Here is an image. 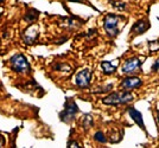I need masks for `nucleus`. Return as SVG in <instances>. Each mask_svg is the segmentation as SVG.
<instances>
[{"mask_svg":"<svg viewBox=\"0 0 159 148\" xmlns=\"http://www.w3.org/2000/svg\"><path fill=\"white\" fill-rule=\"evenodd\" d=\"M134 96H133L128 90L125 91H116V93H112V94L107 95L106 97L102 100L103 104L107 106H120V104H126L133 101Z\"/></svg>","mask_w":159,"mask_h":148,"instance_id":"1","label":"nucleus"},{"mask_svg":"<svg viewBox=\"0 0 159 148\" xmlns=\"http://www.w3.org/2000/svg\"><path fill=\"white\" fill-rule=\"evenodd\" d=\"M10 64H11V69L17 74H30L31 72L30 63L23 54H17L13 57H11Z\"/></svg>","mask_w":159,"mask_h":148,"instance_id":"2","label":"nucleus"},{"mask_svg":"<svg viewBox=\"0 0 159 148\" xmlns=\"http://www.w3.org/2000/svg\"><path fill=\"white\" fill-rule=\"evenodd\" d=\"M120 18L119 15L116 14H107L103 19V28L107 32V34L109 37H116L119 34V23H120Z\"/></svg>","mask_w":159,"mask_h":148,"instance_id":"3","label":"nucleus"},{"mask_svg":"<svg viewBox=\"0 0 159 148\" xmlns=\"http://www.w3.org/2000/svg\"><path fill=\"white\" fill-rule=\"evenodd\" d=\"M79 111V108H77V104L75 103L74 100H70V98H66V104H64V110L60 114L61 121L64 122H70L75 117L76 113Z\"/></svg>","mask_w":159,"mask_h":148,"instance_id":"4","label":"nucleus"},{"mask_svg":"<svg viewBox=\"0 0 159 148\" xmlns=\"http://www.w3.org/2000/svg\"><path fill=\"white\" fill-rule=\"evenodd\" d=\"M140 69H141V61L138 57H132V58H128L124 63V65L121 67V71H122V74L132 75L140 71Z\"/></svg>","mask_w":159,"mask_h":148,"instance_id":"5","label":"nucleus"},{"mask_svg":"<svg viewBox=\"0 0 159 148\" xmlns=\"http://www.w3.org/2000/svg\"><path fill=\"white\" fill-rule=\"evenodd\" d=\"M90 81H92V71L89 69L80 71L75 77V83L80 88H88L90 85Z\"/></svg>","mask_w":159,"mask_h":148,"instance_id":"6","label":"nucleus"},{"mask_svg":"<svg viewBox=\"0 0 159 148\" xmlns=\"http://www.w3.org/2000/svg\"><path fill=\"white\" fill-rule=\"evenodd\" d=\"M38 36H39L38 26L33 24V25L27 27L26 30L23 32V41H25V44H32L38 38Z\"/></svg>","mask_w":159,"mask_h":148,"instance_id":"7","label":"nucleus"},{"mask_svg":"<svg viewBox=\"0 0 159 148\" xmlns=\"http://www.w3.org/2000/svg\"><path fill=\"white\" fill-rule=\"evenodd\" d=\"M141 84H143L141 78L137 77V76H129V77H126L124 81L120 83V88H122V89L129 91V90H132V89L139 88Z\"/></svg>","mask_w":159,"mask_h":148,"instance_id":"8","label":"nucleus"},{"mask_svg":"<svg viewBox=\"0 0 159 148\" xmlns=\"http://www.w3.org/2000/svg\"><path fill=\"white\" fill-rule=\"evenodd\" d=\"M127 111H128L129 116L132 117L133 121L135 122L141 129L145 130V123H144V120H143V115H141V113L138 111L134 107H128L127 108Z\"/></svg>","mask_w":159,"mask_h":148,"instance_id":"9","label":"nucleus"},{"mask_svg":"<svg viewBox=\"0 0 159 148\" xmlns=\"http://www.w3.org/2000/svg\"><path fill=\"white\" fill-rule=\"evenodd\" d=\"M148 28H150V23H148V20L143 19V20H138L133 25L132 32L134 34H141V33H145Z\"/></svg>","mask_w":159,"mask_h":148,"instance_id":"10","label":"nucleus"},{"mask_svg":"<svg viewBox=\"0 0 159 148\" xmlns=\"http://www.w3.org/2000/svg\"><path fill=\"white\" fill-rule=\"evenodd\" d=\"M101 69H102L103 74L106 75H112L116 71V67L108 61H103L101 63Z\"/></svg>","mask_w":159,"mask_h":148,"instance_id":"11","label":"nucleus"},{"mask_svg":"<svg viewBox=\"0 0 159 148\" xmlns=\"http://www.w3.org/2000/svg\"><path fill=\"white\" fill-rule=\"evenodd\" d=\"M38 15H39V12H38L37 10H34V8H31V10H29L27 13L25 14L24 20L26 21V23H29V24H32L33 21L38 18Z\"/></svg>","mask_w":159,"mask_h":148,"instance_id":"12","label":"nucleus"},{"mask_svg":"<svg viewBox=\"0 0 159 148\" xmlns=\"http://www.w3.org/2000/svg\"><path fill=\"white\" fill-rule=\"evenodd\" d=\"M93 117L90 116V115H86L84 117H83V120H82V126H83V128L86 129V130H88L89 128L93 126Z\"/></svg>","mask_w":159,"mask_h":148,"instance_id":"13","label":"nucleus"},{"mask_svg":"<svg viewBox=\"0 0 159 148\" xmlns=\"http://www.w3.org/2000/svg\"><path fill=\"white\" fill-rule=\"evenodd\" d=\"M94 140L96 142H99V143H106L107 142V137L105 136V134L102 133V132H96L95 134H94Z\"/></svg>","mask_w":159,"mask_h":148,"instance_id":"14","label":"nucleus"},{"mask_svg":"<svg viewBox=\"0 0 159 148\" xmlns=\"http://www.w3.org/2000/svg\"><path fill=\"white\" fill-rule=\"evenodd\" d=\"M148 49H150V51H151V52L159 51V41H148Z\"/></svg>","mask_w":159,"mask_h":148,"instance_id":"15","label":"nucleus"},{"mask_svg":"<svg viewBox=\"0 0 159 148\" xmlns=\"http://www.w3.org/2000/svg\"><path fill=\"white\" fill-rule=\"evenodd\" d=\"M112 2V5L115 8H118L120 11H122V10H125L126 8V4L125 2H121V1H111Z\"/></svg>","mask_w":159,"mask_h":148,"instance_id":"16","label":"nucleus"},{"mask_svg":"<svg viewBox=\"0 0 159 148\" xmlns=\"http://www.w3.org/2000/svg\"><path fill=\"white\" fill-rule=\"evenodd\" d=\"M53 69L56 70V71H66V72H68L66 70H64V69H71V67H69V65H66V64H57V65H55L53 67Z\"/></svg>","mask_w":159,"mask_h":148,"instance_id":"17","label":"nucleus"},{"mask_svg":"<svg viewBox=\"0 0 159 148\" xmlns=\"http://www.w3.org/2000/svg\"><path fill=\"white\" fill-rule=\"evenodd\" d=\"M152 70L153 71H159V57L156 59V62H154V64H153V67H152Z\"/></svg>","mask_w":159,"mask_h":148,"instance_id":"18","label":"nucleus"},{"mask_svg":"<svg viewBox=\"0 0 159 148\" xmlns=\"http://www.w3.org/2000/svg\"><path fill=\"white\" fill-rule=\"evenodd\" d=\"M68 1H70V2H82V4H87V5L92 6V5L89 4V1H87V0H68Z\"/></svg>","mask_w":159,"mask_h":148,"instance_id":"19","label":"nucleus"},{"mask_svg":"<svg viewBox=\"0 0 159 148\" xmlns=\"http://www.w3.org/2000/svg\"><path fill=\"white\" fill-rule=\"evenodd\" d=\"M68 147H75V148H79L80 145L77 143L76 141H70L69 143H68Z\"/></svg>","mask_w":159,"mask_h":148,"instance_id":"20","label":"nucleus"},{"mask_svg":"<svg viewBox=\"0 0 159 148\" xmlns=\"http://www.w3.org/2000/svg\"><path fill=\"white\" fill-rule=\"evenodd\" d=\"M4 143H5V141H4V137L0 135V147H2V146H4Z\"/></svg>","mask_w":159,"mask_h":148,"instance_id":"21","label":"nucleus"},{"mask_svg":"<svg viewBox=\"0 0 159 148\" xmlns=\"http://www.w3.org/2000/svg\"><path fill=\"white\" fill-rule=\"evenodd\" d=\"M2 2H5V0H0V5H1Z\"/></svg>","mask_w":159,"mask_h":148,"instance_id":"22","label":"nucleus"},{"mask_svg":"<svg viewBox=\"0 0 159 148\" xmlns=\"http://www.w3.org/2000/svg\"><path fill=\"white\" fill-rule=\"evenodd\" d=\"M158 122H159V115H158Z\"/></svg>","mask_w":159,"mask_h":148,"instance_id":"23","label":"nucleus"},{"mask_svg":"<svg viewBox=\"0 0 159 148\" xmlns=\"http://www.w3.org/2000/svg\"><path fill=\"white\" fill-rule=\"evenodd\" d=\"M0 14H1V12H0Z\"/></svg>","mask_w":159,"mask_h":148,"instance_id":"24","label":"nucleus"}]
</instances>
